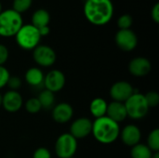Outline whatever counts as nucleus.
<instances>
[{"instance_id": "1", "label": "nucleus", "mask_w": 159, "mask_h": 158, "mask_svg": "<svg viewBox=\"0 0 159 158\" xmlns=\"http://www.w3.org/2000/svg\"><path fill=\"white\" fill-rule=\"evenodd\" d=\"M114 10L112 0H86L83 8L87 20L96 26L109 23L114 16Z\"/></svg>"}, {"instance_id": "2", "label": "nucleus", "mask_w": 159, "mask_h": 158, "mask_svg": "<svg viewBox=\"0 0 159 158\" xmlns=\"http://www.w3.org/2000/svg\"><path fill=\"white\" fill-rule=\"evenodd\" d=\"M91 134L98 142L102 144H112L119 138L120 126L105 115L92 121Z\"/></svg>"}, {"instance_id": "3", "label": "nucleus", "mask_w": 159, "mask_h": 158, "mask_svg": "<svg viewBox=\"0 0 159 158\" xmlns=\"http://www.w3.org/2000/svg\"><path fill=\"white\" fill-rule=\"evenodd\" d=\"M23 25L21 14L16 12L12 8L2 10L0 13V36L12 37L15 36L20 27Z\"/></svg>"}, {"instance_id": "4", "label": "nucleus", "mask_w": 159, "mask_h": 158, "mask_svg": "<svg viewBox=\"0 0 159 158\" xmlns=\"http://www.w3.org/2000/svg\"><path fill=\"white\" fill-rule=\"evenodd\" d=\"M17 45L24 50H34L40 45L41 35L37 28L31 23L23 24L14 36Z\"/></svg>"}, {"instance_id": "5", "label": "nucleus", "mask_w": 159, "mask_h": 158, "mask_svg": "<svg viewBox=\"0 0 159 158\" xmlns=\"http://www.w3.org/2000/svg\"><path fill=\"white\" fill-rule=\"evenodd\" d=\"M125 107L127 110L128 117L140 120L145 117L150 110L144 98V94L134 92L125 102Z\"/></svg>"}, {"instance_id": "6", "label": "nucleus", "mask_w": 159, "mask_h": 158, "mask_svg": "<svg viewBox=\"0 0 159 158\" xmlns=\"http://www.w3.org/2000/svg\"><path fill=\"white\" fill-rule=\"evenodd\" d=\"M55 153L59 158L74 157L77 151V140L69 132L61 134L55 142Z\"/></svg>"}, {"instance_id": "7", "label": "nucleus", "mask_w": 159, "mask_h": 158, "mask_svg": "<svg viewBox=\"0 0 159 158\" xmlns=\"http://www.w3.org/2000/svg\"><path fill=\"white\" fill-rule=\"evenodd\" d=\"M33 59L40 67H51L57 60L55 50L47 45H38L33 50Z\"/></svg>"}, {"instance_id": "8", "label": "nucleus", "mask_w": 159, "mask_h": 158, "mask_svg": "<svg viewBox=\"0 0 159 158\" xmlns=\"http://www.w3.org/2000/svg\"><path fill=\"white\" fill-rule=\"evenodd\" d=\"M115 42L121 50L129 52L138 46V36L131 29L118 30L115 35Z\"/></svg>"}, {"instance_id": "9", "label": "nucleus", "mask_w": 159, "mask_h": 158, "mask_svg": "<svg viewBox=\"0 0 159 158\" xmlns=\"http://www.w3.org/2000/svg\"><path fill=\"white\" fill-rule=\"evenodd\" d=\"M66 83V78L64 74L57 69L50 70L47 74L44 76L43 86L45 89H48L53 93H57L61 91Z\"/></svg>"}, {"instance_id": "10", "label": "nucleus", "mask_w": 159, "mask_h": 158, "mask_svg": "<svg viewBox=\"0 0 159 158\" xmlns=\"http://www.w3.org/2000/svg\"><path fill=\"white\" fill-rule=\"evenodd\" d=\"M134 92L135 91L132 85L125 80L114 83L109 90V94L112 100L114 102H125Z\"/></svg>"}, {"instance_id": "11", "label": "nucleus", "mask_w": 159, "mask_h": 158, "mask_svg": "<svg viewBox=\"0 0 159 158\" xmlns=\"http://www.w3.org/2000/svg\"><path fill=\"white\" fill-rule=\"evenodd\" d=\"M92 120L89 117H79L74 120L70 127V134L76 140L87 138L91 134Z\"/></svg>"}, {"instance_id": "12", "label": "nucleus", "mask_w": 159, "mask_h": 158, "mask_svg": "<svg viewBox=\"0 0 159 158\" xmlns=\"http://www.w3.org/2000/svg\"><path fill=\"white\" fill-rule=\"evenodd\" d=\"M128 69L133 76L144 77L151 72L152 64L145 57H135L129 61Z\"/></svg>"}, {"instance_id": "13", "label": "nucleus", "mask_w": 159, "mask_h": 158, "mask_svg": "<svg viewBox=\"0 0 159 158\" xmlns=\"http://www.w3.org/2000/svg\"><path fill=\"white\" fill-rule=\"evenodd\" d=\"M119 137L125 145L132 147L141 142L142 131L138 126L134 124H129L125 126L122 129H120Z\"/></svg>"}, {"instance_id": "14", "label": "nucleus", "mask_w": 159, "mask_h": 158, "mask_svg": "<svg viewBox=\"0 0 159 158\" xmlns=\"http://www.w3.org/2000/svg\"><path fill=\"white\" fill-rule=\"evenodd\" d=\"M23 106V99L20 92L7 90L2 97V107L8 113H16Z\"/></svg>"}, {"instance_id": "15", "label": "nucleus", "mask_w": 159, "mask_h": 158, "mask_svg": "<svg viewBox=\"0 0 159 158\" xmlns=\"http://www.w3.org/2000/svg\"><path fill=\"white\" fill-rule=\"evenodd\" d=\"M52 119L59 124L68 123L74 116V109L68 102H60L51 109Z\"/></svg>"}, {"instance_id": "16", "label": "nucleus", "mask_w": 159, "mask_h": 158, "mask_svg": "<svg viewBox=\"0 0 159 158\" xmlns=\"http://www.w3.org/2000/svg\"><path fill=\"white\" fill-rule=\"evenodd\" d=\"M106 116L118 124L125 121L126 118L128 117V115L124 102L113 101L110 103H108Z\"/></svg>"}, {"instance_id": "17", "label": "nucleus", "mask_w": 159, "mask_h": 158, "mask_svg": "<svg viewBox=\"0 0 159 158\" xmlns=\"http://www.w3.org/2000/svg\"><path fill=\"white\" fill-rule=\"evenodd\" d=\"M44 76L45 74L39 67H31L25 72L24 74L26 83L34 88H38L43 85Z\"/></svg>"}, {"instance_id": "18", "label": "nucleus", "mask_w": 159, "mask_h": 158, "mask_svg": "<svg viewBox=\"0 0 159 158\" xmlns=\"http://www.w3.org/2000/svg\"><path fill=\"white\" fill-rule=\"evenodd\" d=\"M49 22H50V14L45 8L36 9L32 15L31 24L34 25L38 30L43 27L48 26Z\"/></svg>"}, {"instance_id": "19", "label": "nucleus", "mask_w": 159, "mask_h": 158, "mask_svg": "<svg viewBox=\"0 0 159 158\" xmlns=\"http://www.w3.org/2000/svg\"><path fill=\"white\" fill-rule=\"evenodd\" d=\"M108 102L101 97L93 99L89 103V112L91 115L96 119L106 115Z\"/></svg>"}, {"instance_id": "20", "label": "nucleus", "mask_w": 159, "mask_h": 158, "mask_svg": "<svg viewBox=\"0 0 159 158\" xmlns=\"http://www.w3.org/2000/svg\"><path fill=\"white\" fill-rule=\"evenodd\" d=\"M42 109L45 110H49L52 109L55 105V93L48 90V89H44L42 90L38 97H37Z\"/></svg>"}, {"instance_id": "21", "label": "nucleus", "mask_w": 159, "mask_h": 158, "mask_svg": "<svg viewBox=\"0 0 159 158\" xmlns=\"http://www.w3.org/2000/svg\"><path fill=\"white\" fill-rule=\"evenodd\" d=\"M153 154L154 153L149 149L146 144L141 142L132 146L130 150L131 158H151Z\"/></svg>"}, {"instance_id": "22", "label": "nucleus", "mask_w": 159, "mask_h": 158, "mask_svg": "<svg viewBox=\"0 0 159 158\" xmlns=\"http://www.w3.org/2000/svg\"><path fill=\"white\" fill-rule=\"evenodd\" d=\"M146 145L153 153H159V129H153L148 137H147V143Z\"/></svg>"}, {"instance_id": "23", "label": "nucleus", "mask_w": 159, "mask_h": 158, "mask_svg": "<svg viewBox=\"0 0 159 158\" xmlns=\"http://www.w3.org/2000/svg\"><path fill=\"white\" fill-rule=\"evenodd\" d=\"M24 106H25V110L31 115H35L42 110L41 104L37 98H30L29 100L26 101Z\"/></svg>"}, {"instance_id": "24", "label": "nucleus", "mask_w": 159, "mask_h": 158, "mask_svg": "<svg viewBox=\"0 0 159 158\" xmlns=\"http://www.w3.org/2000/svg\"><path fill=\"white\" fill-rule=\"evenodd\" d=\"M32 4L33 0H13L12 9L20 14H22L31 7Z\"/></svg>"}, {"instance_id": "25", "label": "nucleus", "mask_w": 159, "mask_h": 158, "mask_svg": "<svg viewBox=\"0 0 159 158\" xmlns=\"http://www.w3.org/2000/svg\"><path fill=\"white\" fill-rule=\"evenodd\" d=\"M133 23V19L130 15L129 14H124L121 15L117 19V27L119 30H126V29H130Z\"/></svg>"}, {"instance_id": "26", "label": "nucleus", "mask_w": 159, "mask_h": 158, "mask_svg": "<svg viewBox=\"0 0 159 158\" xmlns=\"http://www.w3.org/2000/svg\"><path fill=\"white\" fill-rule=\"evenodd\" d=\"M149 108H156L159 104V94L157 91H149L144 95Z\"/></svg>"}, {"instance_id": "27", "label": "nucleus", "mask_w": 159, "mask_h": 158, "mask_svg": "<svg viewBox=\"0 0 159 158\" xmlns=\"http://www.w3.org/2000/svg\"><path fill=\"white\" fill-rule=\"evenodd\" d=\"M7 87L9 88V90H15L18 91V89L21 87V80L20 78H19L18 76H11L9 77L7 83Z\"/></svg>"}, {"instance_id": "28", "label": "nucleus", "mask_w": 159, "mask_h": 158, "mask_svg": "<svg viewBox=\"0 0 159 158\" xmlns=\"http://www.w3.org/2000/svg\"><path fill=\"white\" fill-rule=\"evenodd\" d=\"M10 77L9 71L5 66H0V89L7 87V83Z\"/></svg>"}, {"instance_id": "29", "label": "nucleus", "mask_w": 159, "mask_h": 158, "mask_svg": "<svg viewBox=\"0 0 159 158\" xmlns=\"http://www.w3.org/2000/svg\"><path fill=\"white\" fill-rule=\"evenodd\" d=\"M33 158H51V153L46 147H38L34 152Z\"/></svg>"}, {"instance_id": "30", "label": "nucleus", "mask_w": 159, "mask_h": 158, "mask_svg": "<svg viewBox=\"0 0 159 158\" xmlns=\"http://www.w3.org/2000/svg\"><path fill=\"white\" fill-rule=\"evenodd\" d=\"M8 57H9L8 48L5 45L0 44V66H4V64L7 61Z\"/></svg>"}, {"instance_id": "31", "label": "nucleus", "mask_w": 159, "mask_h": 158, "mask_svg": "<svg viewBox=\"0 0 159 158\" xmlns=\"http://www.w3.org/2000/svg\"><path fill=\"white\" fill-rule=\"evenodd\" d=\"M151 18L152 20L158 23L159 22V3H156L154 5V7L151 9Z\"/></svg>"}, {"instance_id": "32", "label": "nucleus", "mask_w": 159, "mask_h": 158, "mask_svg": "<svg viewBox=\"0 0 159 158\" xmlns=\"http://www.w3.org/2000/svg\"><path fill=\"white\" fill-rule=\"evenodd\" d=\"M38 31H39V34H40L41 37H43V36H47V35L49 34L50 28H49V26H46V27H43V28L39 29Z\"/></svg>"}, {"instance_id": "33", "label": "nucleus", "mask_w": 159, "mask_h": 158, "mask_svg": "<svg viewBox=\"0 0 159 158\" xmlns=\"http://www.w3.org/2000/svg\"><path fill=\"white\" fill-rule=\"evenodd\" d=\"M151 158H159V153H154Z\"/></svg>"}, {"instance_id": "34", "label": "nucleus", "mask_w": 159, "mask_h": 158, "mask_svg": "<svg viewBox=\"0 0 159 158\" xmlns=\"http://www.w3.org/2000/svg\"><path fill=\"white\" fill-rule=\"evenodd\" d=\"M2 97H3V95L0 93V107L2 106Z\"/></svg>"}, {"instance_id": "35", "label": "nucleus", "mask_w": 159, "mask_h": 158, "mask_svg": "<svg viewBox=\"0 0 159 158\" xmlns=\"http://www.w3.org/2000/svg\"><path fill=\"white\" fill-rule=\"evenodd\" d=\"M1 11H2V5H1V2H0V13H1Z\"/></svg>"}, {"instance_id": "36", "label": "nucleus", "mask_w": 159, "mask_h": 158, "mask_svg": "<svg viewBox=\"0 0 159 158\" xmlns=\"http://www.w3.org/2000/svg\"><path fill=\"white\" fill-rule=\"evenodd\" d=\"M71 158H75V157H71Z\"/></svg>"}]
</instances>
